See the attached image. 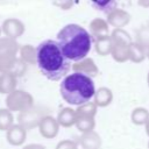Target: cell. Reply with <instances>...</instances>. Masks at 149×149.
<instances>
[{
	"mask_svg": "<svg viewBox=\"0 0 149 149\" xmlns=\"http://www.w3.org/2000/svg\"><path fill=\"white\" fill-rule=\"evenodd\" d=\"M36 63L49 80L57 81L68 74L70 70V61L63 54L58 42L52 40L43 41L36 48Z\"/></svg>",
	"mask_w": 149,
	"mask_h": 149,
	"instance_id": "6da1fadb",
	"label": "cell"
},
{
	"mask_svg": "<svg viewBox=\"0 0 149 149\" xmlns=\"http://www.w3.org/2000/svg\"><path fill=\"white\" fill-rule=\"evenodd\" d=\"M6 139L12 146H21L26 141L27 129L20 125H13L8 130H6Z\"/></svg>",
	"mask_w": 149,
	"mask_h": 149,
	"instance_id": "30bf717a",
	"label": "cell"
},
{
	"mask_svg": "<svg viewBox=\"0 0 149 149\" xmlns=\"http://www.w3.org/2000/svg\"><path fill=\"white\" fill-rule=\"evenodd\" d=\"M59 91L65 102L74 106L88 102L95 94V87L92 78L79 72L65 76L61 83Z\"/></svg>",
	"mask_w": 149,
	"mask_h": 149,
	"instance_id": "3957f363",
	"label": "cell"
},
{
	"mask_svg": "<svg viewBox=\"0 0 149 149\" xmlns=\"http://www.w3.org/2000/svg\"><path fill=\"white\" fill-rule=\"evenodd\" d=\"M6 106L12 112H23L34 106V98L30 93L22 91V90H15L12 93L7 94L6 98Z\"/></svg>",
	"mask_w": 149,
	"mask_h": 149,
	"instance_id": "277c9868",
	"label": "cell"
},
{
	"mask_svg": "<svg viewBox=\"0 0 149 149\" xmlns=\"http://www.w3.org/2000/svg\"><path fill=\"white\" fill-rule=\"evenodd\" d=\"M146 51H147V58L149 59V48H147V49H146Z\"/></svg>",
	"mask_w": 149,
	"mask_h": 149,
	"instance_id": "f1b7e54d",
	"label": "cell"
},
{
	"mask_svg": "<svg viewBox=\"0 0 149 149\" xmlns=\"http://www.w3.org/2000/svg\"><path fill=\"white\" fill-rule=\"evenodd\" d=\"M13 114L8 108L0 109V130H8L13 126Z\"/></svg>",
	"mask_w": 149,
	"mask_h": 149,
	"instance_id": "44dd1931",
	"label": "cell"
},
{
	"mask_svg": "<svg viewBox=\"0 0 149 149\" xmlns=\"http://www.w3.org/2000/svg\"><path fill=\"white\" fill-rule=\"evenodd\" d=\"M21 56L26 63H30V64L36 63V49H33L30 45H26L22 48Z\"/></svg>",
	"mask_w": 149,
	"mask_h": 149,
	"instance_id": "603a6c76",
	"label": "cell"
},
{
	"mask_svg": "<svg viewBox=\"0 0 149 149\" xmlns=\"http://www.w3.org/2000/svg\"><path fill=\"white\" fill-rule=\"evenodd\" d=\"M147 58V51L139 42H132L129 45V61L133 63H141Z\"/></svg>",
	"mask_w": 149,
	"mask_h": 149,
	"instance_id": "2e32d148",
	"label": "cell"
},
{
	"mask_svg": "<svg viewBox=\"0 0 149 149\" xmlns=\"http://www.w3.org/2000/svg\"><path fill=\"white\" fill-rule=\"evenodd\" d=\"M147 84H148V86H149V72H148V74H147Z\"/></svg>",
	"mask_w": 149,
	"mask_h": 149,
	"instance_id": "f546056e",
	"label": "cell"
},
{
	"mask_svg": "<svg viewBox=\"0 0 149 149\" xmlns=\"http://www.w3.org/2000/svg\"><path fill=\"white\" fill-rule=\"evenodd\" d=\"M26 69L27 68L23 61L16 59L14 56L0 58V72L1 73H10L17 78L24 74Z\"/></svg>",
	"mask_w": 149,
	"mask_h": 149,
	"instance_id": "8992f818",
	"label": "cell"
},
{
	"mask_svg": "<svg viewBox=\"0 0 149 149\" xmlns=\"http://www.w3.org/2000/svg\"><path fill=\"white\" fill-rule=\"evenodd\" d=\"M148 149H149V142H148Z\"/></svg>",
	"mask_w": 149,
	"mask_h": 149,
	"instance_id": "4dcf8cb0",
	"label": "cell"
},
{
	"mask_svg": "<svg viewBox=\"0 0 149 149\" xmlns=\"http://www.w3.org/2000/svg\"><path fill=\"white\" fill-rule=\"evenodd\" d=\"M38 129L40 133L43 137L45 139H54L57 134H58V129H59V123L57 121V119L50 116V115H45L40 125H38Z\"/></svg>",
	"mask_w": 149,
	"mask_h": 149,
	"instance_id": "52a82bcc",
	"label": "cell"
},
{
	"mask_svg": "<svg viewBox=\"0 0 149 149\" xmlns=\"http://www.w3.org/2000/svg\"><path fill=\"white\" fill-rule=\"evenodd\" d=\"M130 21V15L123 9H113L108 14V23L115 28H122Z\"/></svg>",
	"mask_w": 149,
	"mask_h": 149,
	"instance_id": "8fae6325",
	"label": "cell"
},
{
	"mask_svg": "<svg viewBox=\"0 0 149 149\" xmlns=\"http://www.w3.org/2000/svg\"><path fill=\"white\" fill-rule=\"evenodd\" d=\"M44 116H45V112H44L43 108L33 106L31 108L19 113L17 121H19L20 126H22L24 129L29 130V129H33V128L37 127L40 125L41 120Z\"/></svg>",
	"mask_w": 149,
	"mask_h": 149,
	"instance_id": "5b68a950",
	"label": "cell"
},
{
	"mask_svg": "<svg viewBox=\"0 0 149 149\" xmlns=\"http://www.w3.org/2000/svg\"><path fill=\"white\" fill-rule=\"evenodd\" d=\"M72 69L74 72H79V73L86 74L88 77H94L99 72V69L92 58H84L81 61L76 62L74 65L72 66Z\"/></svg>",
	"mask_w": 149,
	"mask_h": 149,
	"instance_id": "9c48e42d",
	"label": "cell"
},
{
	"mask_svg": "<svg viewBox=\"0 0 149 149\" xmlns=\"http://www.w3.org/2000/svg\"><path fill=\"white\" fill-rule=\"evenodd\" d=\"M57 42L69 61H81L86 58L92 47L91 35L78 24H68L57 35Z\"/></svg>",
	"mask_w": 149,
	"mask_h": 149,
	"instance_id": "7a4b0ae2",
	"label": "cell"
},
{
	"mask_svg": "<svg viewBox=\"0 0 149 149\" xmlns=\"http://www.w3.org/2000/svg\"><path fill=\"white\" fill-rule=\"evenodd\" d=\"M16 51V45L12 41H1L0 42V58L14 56Z\"/></svg>",
	"mask_w": 149,
	"mask_h": 149,
	"instance_id": "7402d4cb",
	"label": "cell"
},
{
	"mask_svg": "<svg viewBox=\"0 0 149 149\" xmlns=\"http://www.w3.org/2000/svg\"><path fill=\"white\" fill-rule=\"evenodd\" d=\"M113 101V92L108 87H100L95 91L94 102L98 107H106Z\"/></svg>",
	"mask_w": 149,
	"mask_h": 149,
	"instance_id": "5bb4252c",
	"label": "cell"
},
{
	"mask_svg": "<svg viewBox=\"0 0 149 149\" xmlns=\"http://www.w3.org/2000/svg\"><path fill=\"white\" fill-rule=\"evenodd\" d=\"M56 149H78V148H77V143L74 141L63 140V141L58 142V144L56 146Z\"/></svg>",
	"mask_w": 149,
	"mask_h": 149,
	"instance_id": "d4e9b609",
	"label": "cell"
},
{
	"mask_svg": "<svg viewBox=\"0 0 149 149\" xmlns=\"http://www.w3.org/2000/svg\"><path fill=\"white\" fill-rule=\"evenodd\" d=\"M132 122L136 126H146V123L149 120V111L144 107H136L133 109L130 114Z\"/></svg>",
	"mask_w": 149,
	"mask_h": 149,
	"instance_id": "ac0fdd59",
	"label": "cell"
},
{
	"mask_svg": "<svg viewBox=\"0 0 149 149\" xmlns=\"http://www.w3.org/2000/svg\"><path fill=\"white\" fill-rule=\"evenodd\" d=\"M112 44H113L112 38L108 37V36L97 38V42H95V50H97V52H98L100 56H106V55L111 54V51H112Z\"/></svg>",
	"mask_w": 149,
	"mask_h": 149,
	"instance_id": "ffe728a7",
	"label": "cell"
},
{
	"mask_svg": "<svg viewBox=\"0 0 149 149\" xmlns=\"http://www.w3.org/2000/svg\"><path fill=\"white\" fill-rule=\"evenodd\" d=\"M79 143L83 149H100L101 148V139L98 133L94 130L83 133L79 137Z\"/></svg>",
	"mask_w": 149,
	"mask_h": 149,
	"instance_id": "7c38bea8",
	"label": "cell"
},
{
	"mask_svg": "<svg viewBox=\"0 0 149 149\" xmlns=\"http://www.w3.org/2000/svg\"><path fill=\"white\" fill-rule=\"evenodd\" d=\"M57 121H58L59 126L65 127V128L76 125V111L70 107L62 108L61 112L58 113Z\"/></svg>",
	"mask_w": 149,
	"mask_h": 149,
	"instance_id": "9a60e30c",
	"label": "cell"
},
{
	"mask_svg": "<svg viewBox=\"0 0 149 149\" xmlns=\"http://www.w3.org/2000/svg\"><path fill=\"white\" fill-rule=\"evenodd\" d=\"M16 87V77L10 73L0 74V93L9 94L15 91Z\"/></svg>",
	"mask_w": 149,
	"mask_h": 149,
	"instance_id": "e0dca14e",
	"label": "cell"
},
{
	"mask_svg": "<svg viewBox=\"0 0 149 149\" xmlns=\"http://www.w3.org/2000/svg\"><path fill=\"white\" fill-rule=\"evenodd\" d=\"M23 149H44V147L42 144H37V143H30L23 147Z\"/></svg>",
	"mask_w": 149,
	"mask_h": 149,
	"instance_id": "484cf974",
	"label": "cell"
},
{
	"mask_svg": "<svg viewBox=\"0 0 149 149\" xmlns=\"http://www.w3.org/2000/svg\"><path fill=\"white\" fill-rule=\"evenodd\" d=\"M137 3L140 7L149 8V0H137Z\"/></svg>",
	"mask_w": 149,
	"mask_h": 149,
	"instance_id": "4316f807",
	"label": "cell"
},
{
	"mask_svg": "<svg viewBox=\"0 0 149 149\" xmlns=\"http://www.w3.org/2000/svg\"><path fill=\"white\" fill-rule=\"evenodd\" d=\"M76 127L81 133H87V132L94 130V127H95L94 116L83 114V113H79L76 111Z\"/></svg>",
	"mask_w": 149,
	"mask_h": 149,
	"instance_id": "4fadbf2b",
	"label": "cell"
},
{
	"mask_svg": "<svg viewBox=\"0 0 149 149\" xmlns=\"http://www.w3.org/2000/svg\"><path fill=\"white\" fill-rule=\"evenodd\" d=\"M136 42H139L146 49L149 48V26L142 27L137 31V41Z\"/></svg>",
	"mask_w": 149,
	"mask_h": 149,
	"instance_id": "cb8c5ba5",
	"label": "cell"
},
{
	"mask_svg": "<svg viewBox=\"0 0 149 149\" xmlns=\"http://www.w3.org/2000/svg\"><path fill=\"white\" fill-rule=\"evenodd\" d=\"M112 44V51L111 55L113 59L118 63H125L126 61H129V43L120 42V41H113Z\"/></svg>",
	"mask_w": 149,
	"mask_h": 149,
	"instance_id": "ba28073f",
	"label": "cell"
},
{
	"mask_svg": "<svg viewBox=\"0 0 149 149\" xmlns=\"http://www.w3.org/2000/svg\"><path fill=\"white\" fill-rule=\"evenodd\" d=\"M91 30H92V34L97 38L105 37L108 34V24H107L106 21L100 20V19H97V20L92 21V23H91Z\"/></svg>",
	"mask_w": 149,
	"mask_h": 149,
	"instance_id": "d6986e66",
	"label": "cell"
},
{
	"mask_svg": "<svg viewBox=\"0 0 149 149\" xmlns=\"http://www.w3.org/2000/svg\"><path fill=\"white\" fill-rule=\"evenodd\" d=\"M144 127H146V133H147V135L149 136V120H148V122L146 123V126H144Z\"/></svg>",
	"mask_w": 149,
	"mask_h": 149,
	"instance_id": "83f0119b",
	"label": "cell"
}]
</instances>
